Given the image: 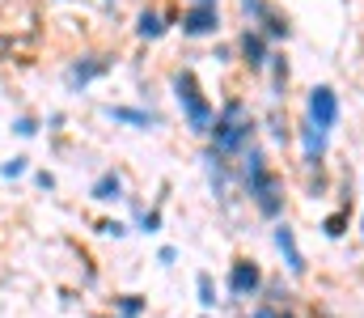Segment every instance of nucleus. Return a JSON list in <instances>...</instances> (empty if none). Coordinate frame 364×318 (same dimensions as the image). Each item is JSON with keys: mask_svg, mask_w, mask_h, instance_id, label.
Masks as SVG:
<instances>
[{"mask_svg": "<svg viewBox=\"0 0 364 318\" xmlns=\"http://www.w3.org/2000/svg\"><path fill=\"white\" fill-rule=\"evenodd\" d=\"M233 170H237V191L255 204V212L263 216V221H284V208H288V191H284V179H279V170L272 166V157H267V149L263 144H250L237 161H233Z\"/></svg>", "mask_w": 364, "mask_h": 318, "instance_id": "obj_1", "label": "nucleus"}, {"mask_svg": "<svg viewBox=\"0 0 364 318\" xmlns=\"http://www.w3.org/2000/svg\"><path fill=\"white\" fill-rule=\"evenodd\" d=\"M203 174H208V191H212V200H229L233 196V187H237V170H233V161L229 157H220V153H203Z\"/></svg>", "mask_w": 364, "mask_h": 318, "instance_id": "obj_7", "label": "nucleus"}, {"mask_svg": "<svg viewBox=\"0 0 364 318\" xmlns=\"http://www.w3.org/2000/svg\"><path fill=\"white\" fill-rule=\"evenodd\" d=\"M339 115H343V110H339V94H335L331 85H314V90L305 94V119H309L318 132L331 136V132L339 127Z\"/></svg>", "mask_w": 364, "mask_h": 318, "instance_id": "obj_5", "label": "nucleus"}, {"mask_svg": "<svg viewBox=\"0 0 364 318\" xmlns=\"http://www.w3.org/2000/svg\"><path fill=\"white\" fill-rule=\"evenodd\" d=\"M255 136H259L255 110L246 106V98H229V102L216 110V123H212V132H208V149L220 153V157H229V161H237V157L255 144Z\"/></svg>", "mask_w": 364, "mask_h": 318, "instance_id": "obj_2", "label": "nucleus"}, {"mask_svg": "<svg viewBox=\"0 0 364 318\" xmlns=\"http://www.w3.org/2000/svg\"><path fill=\"white\" fill-rule=\"evenodd\" d=\"M272 246H275V255H279V263H284L288 276H305L309 272V259L301 250V238H296V229L288 221H275L272 225Z\"/></svg>", "mask_w": 364, "mask_h": 318, "instance_id": "obj_6", "label": "nucleus"}, {"mask_svg": "<svg viewBox=\"0 0 364 318\" xmlns=\"http://www.w3.org/2000/svg\"><path fill=\"white\" fill-rule=\"evenodd\" d=\"M275 318H301V314H296L292 306H279V310H275Z\"/></svg>", "mask_w": 364, "mask_h": 318, "instance_id": "obj_29", "label": "nucleus"}, {"mask_svg": "<svg viewBox=\"0 0 364 318\" xmlns=\"http://www.w3.org/2000/svg\"><path fill=\"white\" fill-rule=\"evenodd\" d=\"M199 318H208V314H199Z\"/></svg>", "mask_w": 364, "mask_h": 318, "instance_id": "obj_33", "label": "nucleus"}, {"mask_svg": "<svg viewBox=\"0 0 364 318\" xmlns=\"http://www.w3.org/2000/svg\"><path fill=\"white\" fill-rule=\"evenodd\" d=\"M34 187L38 191H55V174L51 170H34Z\"/></svg>", "mask_w": 364, "mask_h": 318, "instance_id": "obj_27", "label": "nucleus"}, {"mask_svg": "<svg viewBox=\"0 0 364 318\" xmlns=\"http://www.w3.org/2000/svg\"><path fill=\"white\" fill-rule=\"evenodd\" d=\"M296 140H301V161H305V170H314V166H322V161H326L331 136H326V132H318L309 119H301V123H296Z\"/></svg>", "mask_w": 364, "mask_h": 318, "instance_id": "obj_9", "label": "nucleus"}, {"mask_svg": "<svg viewBox=\"0 0 364 318\" xmlns=\"http://www.w3.org/2000/svg\"><path fill=\"white\" fill-rule=\"evenodd\" d=\"M182 34L186 38H208V34H220V9L216 4H186L182 13Z\"/></svg>", "mask_w": 364, "mask_h": 318, "instance_id": "obj_8", "label": "nucleus"}, {"mask_svg": "<svg viewBox=\"0 0 364 318\" xmlns=\"http://www.w3.org/2000/svg\"><path fill=\"white\" fill-rule=\"evenodd\" d=\"M191 4H216V0H191Z\"/></svg>", "mask_w": 364, "mask_h": 318, "instance_id": "obj_30", "label": "nucleus"}, {"mask_svg": "<svg viewBox=\"0 0 364 318\" xmlns=\"http://www.w3.org/2000/svg\"><path fill=\"white\" fill-rule=\"evenodd\" d=\"M110 314H119V318H144V314H149V297H144V293H114Z\"/></svg>", "mask_w": 364, "mask_h": 318, "instance_id": "obj_15", "label": "nucleus"}, {"mask_svg": "<svg viewBox=\"0 0 364 318\" xmlns=\"http://www.w3.org/2000/svg\"><path fill=\"white\" fill-rule=\"evenodd\" d=\"M263 289H267L263 263L250 259V255H233V259H229V272H225V293H229V302H242V306H246V302H259Z\"/></svg>", "mask_w": 364, "mask_h": 318, "instance_id": "obj_4", "label": "nucleus"}, {"mask_svg": "<svg viewBox=\"0 0 364 318\" xmlns=\"http://www.w3.org/2000/svg\"><path fill=\"white\" fill-rule=\"evenodd\" d=\"M9 127H13V136H21V140L38 136V119H34V115H17V119H13Z\"/></svg>", "mask_w": 364, "mask_h": 318, "instance_id": "obj_24", "label": "nucleus"}, {"mask_svg": "<svg viewBox=\"0 0 364 318\" xmlns=\"http://www.w3.org/2000/svg\"><path fill=\"white\" fill-rule=\"evenodd\" d=\"M97 318H119V314H97Z\"/></svg>", "mask_w": 364, "mask_h": 318, "instance_id": "obj_32", "label": "nucleus"}, {"mask_svg": "<svg viewBox=\"0 0 364 318\" xmlns=\"http://www.w3.org/2000/svg\"><path fill=\"white\" fill-rule=\"evenodd\" d=\"M195 302H199L203 314H212V310L220 306V289H216V276H212V272H199V276H195Z\"/></svg>", "mask_w": 364, "mask_h": 318, "instance_id": "obj_14", "label": "nucleus"}, {"mask_svg": "<svg viewBox=\"0 0 364 318\" xmlns=\"http://www.w3.org/2000/svg\"><path fill=\"white\" fill-rule=\"evenodd\" d=\"M97 233H102V238H127V233H132V225H127V221H119V216H102V221H97Z\"/></svg>", "mask_w": 364, "mask_h": 318, "instance_id": "obj_23", "label": "nucleus"}, {"mask_svg": "<svg viewBox=\"0 0 364 318\" xmlns=\"http://www.w3.org/2000/svg\"><path fill=\"white\" fill-rule=\"evenodd\" d=\"M132 229H140V233H161V225H166V216H161V208H144L140 200H132Z\"/></svg>", "mask_w": 364, "mask_h": 318, "instance_id": "obj_17", "label": "nucleus"}, {"mask_svg": "<svg viewBox=\"0 0 364 318\" xmlns=\"http://www.w3.org/2000/svg\"><path fill=\"white\" fill-rule=\"evenodd\" d=\"M166 30H170V26H166V17H161L157 9H140V17H136V34H140V38L157 43V38H161Z\"/></svg>", "mask_w": 364, "mask_h": 318, "instance_id": "obj_16", "label": "nucleus"}, {"mask_svg": "<svg viewBox=\"0 0 364 318\" xmlns=\"http://www.w3.org/2000/svg\"><path fill=\"white\" fill-rule=\"evenodd\" d=\"M348 229H352V208H335V212L322 216V233H326L331 242H339Z\"/></svg>", "mask_w": 364, "mask_h": 318, "instance_id": "obj_18", "label": "nucleus"}, {"mask_svg": "<svg viewBox=\"0 0 364 318\" xmlns=\"http://www.w3.org/2000/svg\"><path fill=\"white\" fill-rule=\"evenodd\" d=\"M90 200L93 204H123V200H127L123 174H119V170H102V174L93 179V187H90Z\"/></svg>", "mask_w": 364, "mask_h": 318, "instance_id": "obj_13", "label": "nucleus"}, {"mask_svg": "<svg viewBox=\"0 0 364 318\" xmlns=\"http://www.w3.org/2000/svg\"><path fill=\"white\" fill-rule=\"evenodd\" d=\"M157 263H161V267H174V263H178V246H170V242L157 246Z\"/></svg>", "mask_w": 364, "mask_h": 318, "instance_id": "obj_26", "label": "nucleus"}, {"mask_svg": "<svg viewBox=\"0 0 364 318\" xmlns=\"http://www.w3.org/2000/svg\"><path fill=\"white\" fill-rule=\"evenodd\" d=\"M246 318H275V306H267V302H259V306H255V310H250Z\"/></svg>", "mask_w": 364, "mask_h": 318, "instance_id": "obj_28", "label": "nucleus"}, {"mask_svg": "<svg viewBox=\"0 0 364 318\" xmlns=\"http://www.w3.org/2000/svg\"><path fill=\"white\" fill-rule=\"evenodd\" d=\"M170 90H174V102H178V110H182V123H186L195 136H208L212 123H216V106H212V98L199 90L195 73H191V68H178V73L170 77Z\"/></svg>", "mask_w": 364, "mask_h": 318, "instance_id": "obj_3", "label": "nucleus"}, {"mask_svg": "<svg viewBox=\"0 0 364 318\" xmlns=\"http://www.w3.org/2000/svg\"><path fill=\"white\" fill-rule=\"evenodd\" d=\"M272 102H279L284 98V85H288V60L284 55H272Z\"/></svg>", "mask_w": 364, "mask_h": 318, "instance_id": "obj_19", "label": "nucleus"}, {"mask_svg": "<svg viewBox=\"0 0 364 318\" xmlns=\"http://www.w3.org/2000/svg\"><path fill=\"white\" fill-rule=\"evenodd\" d=\"M237 51H242L246 68H255V73H263V68L272 64V43H267V34H263V30H255V26H246V30H242Z\"/></svg>", "mask_w": 364, "mask_h": 318, "instance_id": "obj_10", "label": "nucleus"}, {"mask_svg": "<svg viewBox=\"0 0 364 318\" xmlns=\"http://www.w3.org/2000/svg\"><path fill=\"white\" fill-rule=\"evenodd\" d=\"M360 238H364V208H360Z\"/></svg>", "mask_w": 364, "mask_h": 318, "instance_id": "obj_31", "label": "nucleus"}, {"mask_svg": "<svg viewBox=\"0 0 364 318\" xmlns=\"http://www.w3.org/2000/svg\"><path fill=\"white\" fill-rule=\"evenodd\" d=\"M102 115H106L110 123H123V127H136V132L161 127V115L149 110V106H102Z\"/></svg>", "mask_w": 364, "mask_h": 318, "instance_id": "obj_11", "label": "nucleus"}, {"mask_svg": "<svg viewBox=\"0 0 364 318\" xmlns=\"http://www.w3.org/2000/svg\"><path fill=\"white\" fill-rule=\"evenodd\" d=\"M263 297H267V306H284L288 302V285H284V276H267V289H263Z\"/></svg>", "mask_w": 364, "mask_h": 318, "instance_id": "obj_22", "label": "nucleus"}, {"mask_svg": "<svg viewBox=\"0 0 364 318\" xmlns=\"http://www.w3.org/2000/svg\"><path fill=\"white\" fill-rule=\"evenodd\" d=\"M242 13L250 17V26H259V21L272 13V0H242Z\"/></svg>", "mask_w": 364, "mask_h": 318, "instance_id": "obj_25", "label": "nucleus"}, {"mask_svg": "<svg viewBox=\"0 0 364 318\" xmlns=\"http://www.w3.org/2000/svg\"><path fill=\"white\" fill-rule=\"evenodd\" d=\"M267 132H272L275 144H284V140H288V115L279 110V102H275V106H272V115H267Z\"/></svg>", "mask_w": 364, "mask_h": 318, "instance_id": "obj_21", "label": "nucleus"}, {"mask_svg": "<svg viewBox=\"0 0 364 318\" xmlns=\"http://www.w3.org/2000/svg\"><path fill=\"white\" fill-rule=\"evenodd\" d=\"M30 174V157L26 153H13L9 161H0V179H26Z\"/></svg>", "mask_w": 364, "mask_h": 318, "instance_id": "obj_20", "label": "nucleus"}, {"mask_svg": "<svg viewBox=\"0 0 364 318\" xmlns=\"http://www.w3.org/2000/svg\"><path fill=\"white\" fill-rule=\"evenodd\" d=\"M102 73H110V60H106V55H81V60H73V64H68L64 85H68V90H85V85L97 81Z\"/></svg>", "mask_w": 364, "mask_h": 318, "instance_id": "obj_12", "label": "nucleus"}]
</instances>
